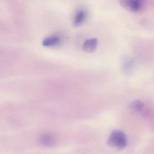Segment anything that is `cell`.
Here are the masks:
<instances>
[{"mask_svg": "<svg viewBox=\"0 0 154 154\" xmlns=\"http://www.w3.org/2000/svg\"><path fill=\"white\" fill-rule=\"evenodd\" d=\"M127 140L124 132L119 130L113 131L110 135L107 144L113 147L122 149L126 147Z\"/></svg>", "mask_w": 154, "mask_h": 154, "instance_id": "6da1fadb", "label": "cell"}, {"mask_svg": "<svg viewBox=\"0 0 154 154\" xmlns=\"http://www.w3.org/2000/svg\"><path fill=\"white\" fill-rule=\"evenodd\" d=\"M120 4L124 9L132 12L142 11L145 7V3L141 0H122Z\"/></svg>", "mask_w": 154, "mask_h": 154, "instance_id": "7a4b0ae2", "label": "cell"}, {"mask_svg": "<svg viewBox=\"0 0 154 154\" xmlns=\"http://www.w3.org/2000/svg\"><path fill=\"white\" fill-rule=\"evenodd\" d=\"M88 12L84 8H80L75 11L73 18V24L75 26L82 25L87 19Z\"/></svg>", "mask_w": 154, "mask_h": 154, "instance_id": "3957f363", "label": "cell"}, {"mask_svg": "<svg viewBox=\"0 0 154 154\" xmlns=\"http://www.w3.org/2000/svg\"><path fill=\"white\" fill-rule=\"evenodd\" d=\"M98 45V40L96 38H89L85 41L83 49L88 53H91L96 49Z\"/></svg>", "mask_w": 154, "mask_h": 154, "instance_id": "277c9868", "label": "cell"}, {"mask_svg": "<svg viewBox=\"0 0 154 154\" xmlns=\"http://www.w3.org/2000/svg\"><path fill=\"white\" fill-rule=\"evenodd\" d=\"M61 38L57 35H51L47 37L42 41V45L45 47H50L56 46L60 44Z\"/></svg>", "mask_w": 154, "mask_h": 154, "instance_id": "5b68a950", "label": "cell"}, {"mask_svg": "<svg viewBox=\"0 0 154 154\" xmlns=\"http://www.w3.org/2000/svg\"><path fill=\"white\" fill-rule=\"evenodd\" d=\"M40 142L44 146H50L54 144L55 140L54 137L50 134H46L41 136Z\"/></svg>", "mask_w": 154, "mask_h": 154, "instance_id": "8992f818", "label": "cell"}, {"mask_svg": "<svg viewBox=\"0 0 154 154\" xmlns=\"http://www.w3.org/2000/svg\"><path fill=\"white\" fill-rule=\"evenodd\" d=\"M143 107L144 104L143 103L139 100L134 101L130 105L131 109L135 112H139L141 111L143 109Z\"/></svg>", "mask_w": 154, "mask_h": 154, "instance_id": "52a82bcc", "label": "cell"}]
</instances>
